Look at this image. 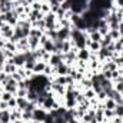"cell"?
Masks as SVG:
<instances>
[{"mask_svg":"<svg viewBox=\"0 0 123 123\" xmlns=\"http://www.w3.org/2000/svg\"><path fill=\"white\" fill-rule=\"evenodd\" d=\"M46 64H47L46 62L37 60L36 62V64H34V67H33V73H34V74H43V70H44Z\"/></svg>","mask_w":123,"mask_h":123,"instance_id":"13","label":"cell"},{"mask_svg":"<svg viewBox=\"0 0 123 123\" xmlns=\"http://www.w3.org/2000/svg\"><path fill=\"white\" fill-rule=\"evenodd\" d=\"M13 96H14L13 93H10V92H6V90H4V92H3V94L0 96V99H1L3 102H9V100H10V99H12Z\"/></svg>","mask_w":123,"mask_h":123,"instance_id":"31","label":"cell"},{"mask_svg":"<svg viewBox=\"0 0 123 123\" xmlns=\"http://www.w3.org/2000/svg\"><path fill=\"white\" fill-rule=\"evenodd\" d=\"M73 47H74V43L72 42V39H69V40H63L60 52H62V53H67V52H70Z\"/></svg>","mask_w":123,"mask_h":123,"instance_id":"14","label":"cell"},{"mask_svg":"<svg viewBox=\"0 0 123 123\" xmlns=\"http://www.w3.org/2000/svg\"><path fill=\"white\" fill-rule=\"evenodd\" d=\"M4 70V63H0V73Z\"/></svg>","mask_w":123,"mask_h":123,"instance_id":"42","label":"cell"},{"mask_svg":"<svg viewBox=\"0 0 123 123\" xmlns=\"http://www.w3.org/2000/svg\"><path fill=\"white\" fill-rule=\"evenodd\" d=\"M79 123H86V122H83V120H79Z\"/></svg>","mask_w":123,"mask_h":123,"instance_id":"47","label":"cell"},{"mask_svg":"<svg viewBox=\"0 0 123 123\" xmlns=\"http://www.w3.org/2000/svg\"><path fill=\"white\" fill-rule=\"evenodd\" d=\"M1 19L4 20V23H7V25H10V26H16L17 25V22H19V16L14 13V10H12V12H7V13H4V14H1Z\"/></svg>","mask_w":123,"mask_h":123,"instance_id":"1","label":"cell"},{"mask_svg":"<svg viewBox=\"0 0 123 123\" xmlns=\"http://www.w3.org/2000/svg\"><path fill=\"white\" fill-rule=\"evenodd\" d=\"M4 49L6 50H10V52H14V53H17V46H16V43H12V42H6V44H4Z\"/></svg>","mask_w":123,"mask_h":123,"instance_id":"29","label":"cell"},{"mask_svg":"<svg viewBox=\"0 0 123 123\" xmlns=\"http://www.w3.org/2000/svg\"><path fill=\"white\" fill-rule=\"evenodd\" d=\"M4 109H9V106H7V102H0V110H4Z\"/></svg>","mask_w":123,"mask_h":123,"instance_id":"41","label":"cell"},{"mask_svg":"<svg viewBox=\"0 0 123 123\" xmlns=\"http://www.w3.org/2000/svg\"><path fill=\"white\" fill-rule=\"evenodd\" d=\"M13 123H27V122H25V120H17V122H13Z\"/></svg>","mask_w":123,"mask_h":123,"instance_id":"43","label":"cell"},{"mask_svg":"<svg viewBox=\"0 0 123 123\" xmlns=\"http://www.w3.org/2000/svg\"><path fill=\"white\" fill-rule=\"evenodd\" d=\"M4 87V90L6 92H10V93H13V94H16V92H17V89H19V86H17V82L10 76V79L7 80V83L3 86Z\"/></svg>","mask_w":123,"mask_h":123,"instance_id":"6","label":"cell"},{"mask_svg":"<svg viewBox=\"0 0 123 123\" xmlns=\"http://www.w3.org/2000/svg\"><path fill=\"white\" fill-rule=\"evenodd\" d=\"M12 60H13V63H14L17 67H23V66H25V63H26V55H25V53H22V52H17Z\"/></svg>","mask_w":123,"mask_h":123,"instance_id":"7","label":"cell"},{"mask_svg":"<svg viewBox=\"0 0 123 123\" xmlns=\"http://www.w3.org/2000/svg\"><path fill=\"white\" fill-rule=\"evenodd\" d=\"M22 120L25 122H31L33 120V112H29V110H23L22 112Z\"/></svg>","mask_w":123,"mask_h":123,"instance_id":"25","label":"cell"},{"mask_svg":"<svg viewBox=\"0 0 123 123\" xmlns=\"http://www.w3.org/2000/svg\"><path fill=\"white\" fill-rule=\"evenodd\" d=\"M10 120H12V123L22 120V110L20 109H12L10 110Z\"/></svg>","mask_w":123,"mask_h":123,"instance_id":"16","label":"cell"},{"mask_svg":"<svg viewBox=\"0 0 123 123\" xmlns=\"http://www.w3.org/2000/svg\"><path fill=\"white\" fill-rule=\"evenodd\" d=\"M69 67H70V66H67L64 62H62L59 66L55 67V69H56V74H57V76H66L67 72H69Z\"/></svg>","mask_w":123,"mask_h":123,"instance_id":"12","label":"cell"},{"mask_svg":"<svg viewBox=\"0 0 123 123\" xmlns=\"http://www.w3.org/2000/svg\"><path fill=\"white\" fill-rule=\"evenodd\" d=\"M76 55H77V60L89 62V57H90V50H89L87 47H83V49H79Z\"/></svg>","mask_w":123,"mask_h":123,"instance_id":"9","label":"cell"},{"mask_svg":"<svg viewBox=\"0 0 123 123\" xmlns=\"http://www.w3.org/2000/svg\"><path fill=\"white\" fill-rule=\"evenodd\" d=\"M0 34H1V37H3V40H9L13 34H14V27L13 26H10V25H7V23H4L1 27H0Z\"/></svg>","mask_w":123,"mask_h":123,"instance_id":"2","label":"cell"},{"mask_svg":"<svg viewBox=\"0 0 123 123\" xmlns=\"http://www.w3.org/2000/svg\"><path fill=\"white\" fill-rule=\"evenodd\" d=\"M70 31H72V29L60 27V29L57 30V39H59V40H69V39H70Z\"/></svg>","mask_w":123,"mask_h":123,"instance_id":"11","label":"cell"},{"mask_svg":"<svg viewBox=\"0 0 123 123\" xmlns=\"http://www.w3.org/2000/svg\"><path fill=\"white\" fill-rule=\"evenodd\" d=\"M0 123H1V122H0Z\"/></svg>","mask_w":123,"mask_h":123,"instance_id":"50","label":"cell"},{"mask_svg":"<svg viewBox=\"0 0 123 123\" xmlns=\"http://www.w3.org/2000/svg\"><path fill=\"white\" fill-rule=\"evenodd\" d=\"M7 106H9L10 110H12V109H17V99H16V96H13V97L7 102Z\"/></svg>","mask_w":123,"mask_h":123,"instance_id":"30","label":"cell"},{"mask_svg":"<svg viewBox=\"0 0 123 123\" xmlns=\"http://www.w3.org/2000/svg\"><path fill=\"white\" fill-rule=\"evenodd\" d=\"M120 56H123V49L120 50Z\"/></svg>","mask_w":123,"mask_h":123,"instance_id":"46","label":"cell"},{"mask_svg":"<svg viewBox=\"0 0 123 123\" xmlns=\"http://www.w3.org/2000/svg\"><path fill=\"white\" fill-rule=\"evenodd\" d=\"M40 12H42L43 14H47V13H50V12H52L49 1H42V9H40Z\"/></svg>","mask_w":123,"mask_h":123,"instance_id":"28","label":"cell"},{"mask_svg":"<svg viewBox=\"0 0 123 123\" xmlns=\"http://www.w3.org/2000/svg\"><path fill=\"white\" fill-rule=\"evenodd\" d=\"M113 62L117 64V67H119V69H123V56H120V55H119L116 59H113Z\"/></svg>","mask_w":123,"mask_h":123,"instance_id":"37","label":"cell"},{"mask_svg":"<svg viewBox=\"0 0 123 123\" xmlns=\"http://www.w3.org/2000/svg\"><path fill=\"white\" fill-rule=\"evenodd\" d=\"M16 70H17V66L14 64V63H10V62H6L4 63V73H7V74H13V73H16Z\"/></svg>","mask_w":123,"mask_h":123,"instance_id":"19","label":"cell"},{"mask_svg":"<svg viewBox=\"0 0 123 123\" xmlns=\"http://www.w3.org/2000/svg\"><path fill=\"white\" fill-rule=\"evenodd\" d=\"M57 1H59V3H60V4H62V3H64L66 0H57Z\"/></svg>","mask_w":123,"mask_h":123,"instance_id":"44","label":"cell"},{"mask_svg":"<svg viewBox=\"0 0 123 123\" xmlns=\"http://www.w3.org/2000/svg\"><path fill=\"white\" fill-rule=\"evenodd\" d=\"M115 89H116L117 92L123 93V82H120V83H115Z\"/></svg>","mask_w":123,"mask_h":123,"instance_id":"39","label":"cell"},{"mask_svg":"<svg viewBox=\"0 0 123 123\" xmlns=\"http://www.w3.org/2000/svg\"><path fill=\"white\" fill-rule=\"evenodd\" d=\"M31 27H36V29H39V30H42V31H46V22H44V19L31 23Z\"/></svg>","mask_w":123,"mask_h":123,"instance_id":"23","label":"cell"},{"mask_svg":"<svg viewBox=\"0 0 123 123\" xmlns=\"http://www.w3.org/2000/svg\"><path fill=\"white\" fill-rule=\"evenodd\" d=\"M80 85H82V87H83V90H86V89H90L92 87V79H86V77H83L82 80H80Z\"/></svg>","mask_w":123,"mask_h":123,"instance_id":"26","label":"cell"},{"mask_svg":"<svg viewBox=\"0 0 123 123\" xmlns=\"http://www.w3.org/2000/svg\"><path fill=\"white\" fill-rule=\"evenodd\" d=\"M50 56H52V53H49V52H46L43 56H42V59L40 60H43V62H46V63H49V60H50Z\"/></svg>","mask_w":123,"mask_h":123,"instance_id":"38","label":"cell"},{"mask_svg":"<svg viewBox=\"0 0 123 123\" xmlns=\"http://www.w3.org/2000/svg\"><path fill=\"white\" fill-rule=\"evenodd\" d=\"M17 99V109H20L22 112L26 109V106H27V103H29V100H27V97H16Z\"/></svg>","mask_w":123,"mask_h":123,"instance_id":"22","label":"cell"},{"mask_svg":"<svg viewBox=\"0 0 123 123\" xmlns=\"http://www.w3.org/2000/svg\"><path fill=\"white\" fill-rule=\"evenodd\" d=\"M30 7H31V10H39V12H40V9H42V1H40V0L33 1L30 4Z\"/></svg>","mask_w":123,"mask_h":123,"instance_id":"34","label":"cell"},{"mask_svg":"<svg viewBox=\"0 0 123 123\" xmlns=\"http://www.w3.org/2000/svg\"><path fill=\"white\" fill-rule=\"evenodd\" d=\"M83 94H85V97H86L87 100H92V99H94V97H96V92L93 90L92 87H90V89L83 90Z\"/></svg>","mask_w":123,"mask_h":123,"instance_id":"27","label":"cell"},{"mask_svg":"<svg viewBox=\"0 0 123 123\" xmlns=\"http://www.w3.org/2000/svg\"><path fill=\"white\" fill-rule=\"evenodd\" d=\"M89 123H97V122H96V120H94V119H93L92 122H89Z\"/></svg>","mask_w":123,"mask_h":123,"instance_id":"45","label":"cell"},{"mask_svg":"<svg viewBox=\"0 0 123 123\" xmlns=\"http://www.w3.org/2000/svg\"><path fill=\"white\" fill-rule=\"evenodd\" d=\"M55 105H56V99H55V96H53L52 93H49V94H47V97L43 100V103H42V106H40V107H43L44 110L50 112V110H53V109H55Z\"/></svg>","mask_w":123,"mask_h":123,"instance_id":"3","label":"cell"},{"mask_svg":"<svg viewBox=\"0 0 123 123\" xmlns=\"http://www.w3.org/2000/svg\"><path fill=\"white\" fill-rule=\"evenodd\" d=\"M87 49H89L92 53H99L100 49H102V44H100V42H90V43L87 44Z\"/></svg>","mask_w":123,"mask_h":123,"instance_id":"21","label":"cell"},{"mask_svg":"<svg viewBox=\"0 0 123 123\" xmlns=\"http://www.w3.org/2000/svg\"><path fill=\"white\" fill-rule=\"evenodd\" d=\"M0 122L1 123H12V120H10V109L0 110Z\"/></svg>","mask_w":123,"mask_h":123,"instance_id":"17","label":"cell"},{"mask_svg":"<svg viewBox=\"0 0 123 123\" xmlns=\"http://www.w3.org/2000/svg\"><path fill=\"white\" fill-rule=\"evenodd\" d=\"M62 62H64V55H63L62 52H56V53H52L50 60H49V64L53 66V67H56V66L60 64Z\"/></svg>","mask_w":123,"mask_h":123,"instance_id":"5","label":"cell"},{"mask_svg":"<svg viewBox=\"0 0 123 123\" xmlns=\"http://www.w3.org/2000/svg\"><path fill=\"white\" fill-rule=\"evenodd\" d=\"M113 43V40H112V37L109 36V33L106 34V36H103L102 37V40H100V44H102V47H107L109 44H112Z\"/></svg>","mask_w":123,"mask_h":123,"instance_id":"24","label":"cell"},{"mask_svg":"<svg viewBox=\"0 0 123 123\" xmlns=\"http://www.w3.org/2000/svg\"><path fill=\"white\" fill-rule=\"evenodd\" d=\"M3 53H4V57H6V60H9V59H13L14 57V52H10V50H6V49H3Z\"/></svg>","mask_w":123,"mask_h":123,"instance_id":"36","label":"cell"},{"mask_svg":"<svg viewBox=\"0 0 123 123\" xmlns=\"http://www.w3.org/2000/svg\"><path fill=\"white\" fill-rule=\"evenodd\" d=\"M103 106H105V109L115 110V109H116V106H117V103H116V100H115V99H112V97H106V100L103 102Z\"/></svg>","mask_w":123,"mask_h":123,"instance_id":"15","label":"cell"},{"mask_svg":"<svg viewBox=\"0 0 123 123\" xmlns=\"http://www.w3.org/2000/svg\"><path fill=\"white\" fill-rule=\"evenodd\" d=\"M109 36H110L112 40L115 42V40H117V39L120 37V33H119V30H109Z\"/></svg>","mask_w":123,"mask_h":123,"instance_id":"33","label":"cell"},{"mask_svg":"<svg viewBox=\"0 0 123 123\" xmlns=\"http://www.w3.org/2000/svg\"><path fill=\"white\" fill-rule=\"evenodd\" d=\"M40 1H49V0H40Z\"/></svg>","mask_w":123,"mask_h":123,"instance_id":"49","label":"cell"},{"mask_svg":"<svg viewBox=\"0 0 123 123\" xmlns=\"http://www.w3.org/2000/svg\"><path fill=\"white\" fill-rule=\"evenodd\" d=\"M29 22L30 23H34V22H37V20H42V19H44V14L42 13V12H39V10H31L30 13H29Z\"/></svg>","mask_w":123,"mask_h":123,"instance_id":"10","label":"cell"},{"mask_svg":"<svg viewBox=\"0 0 123 123\" xmlns=\"http://www.w3.org/2000/svg\"><path fill=\"white\" fill-rule=\"evenodd\" d=\"M16 46H17V52H22V53H26V52L30 50V49H29V39H27V37L20 39Z\"/></svg>","mask_w":123,"mask_h":123,"instance_id":"8","label":"cell"},{"mask_svg":"<svg viewBox=\"0 0 123 123\" xmlns=\"http://www.w3.org/2000/svg\"><path fill=\"white\" fill-rule=\"evenodd\" d=\"M113 4L119 9H123V0H113Z\"/></svg>","mask_w":123,"mask_h":123,"instance_id":"40","label":"cell"},{"mask_svg":"<svg viewBox=\"0 0 123 123\" xmlns=\"http://www.w3.org/2000/svg\"><path fill=\"white\" fill-rule=\"evenodd\" d=\"M29 49L30 50H37L40 47V43H39V37H31L29 36Z\"/></svg>","mask_w":123,"mask_h":123,"instance_id":"20","label":"cell"},{"mask_svg":"<svg viewBox=\"0 0 123 123\" xmlns=\"http://www.w3.org/2000/svg\"><path fill=\"white\" fill-rule=\"evenodd\" d=\"M0 40H3V37H1V34H0Z\"/></svg>","mask_w":123,"mask_h":123,"instance_id":"48","label":"cell"},{"mask_svg":"<svg viewBox=\"0 0 123 123\" xmlns=\"http://www.w3.org/2000/svg\"><path fill=\"white\" fill-rule=\"evenodd\" d=\"M96 97H97V100H99V102H105V100H106V97H107V94H106L105 90H102V92H99L97 94H96Z\"/></svg>","mask_w":123,"mask_h":123,"instance_id":"35","label":"cell"},{"mask_svg":"<svg viewBox=\"0 0 123 123\" xmlns=\"http://www.w3.org/2000/svg\"><path fill=\"white\" fill-rule=\"evenodd\" d=\"M47 110H44L43 107H36L34 110H33V120H37V122H44V119H46V116H47Z\"/></svg>","mask_w":123,"mask_h":123,"instance_id":"4","label":"cell"},{"mask_svg":"<svg viewBox=\"0 0 123 123\" xmlns=\"http://www.w3.org/2000/svg\"><path fill=\"white\" fill-rule=\"evenodd\" d=\"M42 47H43L46 52H49V53H56V46H55V42H53L52 39H49Z\"/></svg>","mask_w":123,"mask_h":123,"instance_id":"18","label":"cell"},{"mask_svg":"<svg viewBox=\"0 0 123 123\" xmlns=\"http://www.w3.org/2000/svg\"><path fill=\"white\" fill-rule=\"evenodd\" d=\"M27 93L29 90L27 89H17V92H16V97H27Z\"/></svg>","mask_w":123,"mask_h":123,"instance_id":"32","label":"cell"}]
</instances>
